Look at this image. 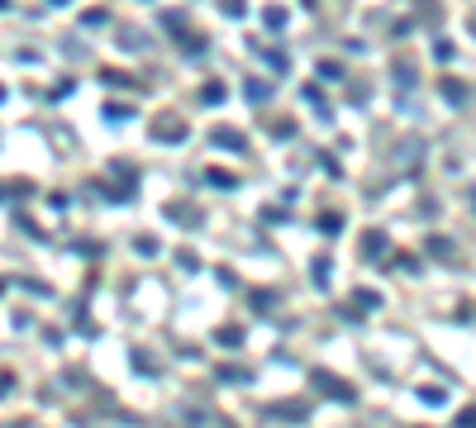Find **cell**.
<instances>
[{
    "label": "cell",
    "instance_id": "7a4b0ae2",
    "mask_svg": "<svg viewBox=\"0 0 476 428\" xmlns=\"http://www.w3.org/2000/svg\"><path fill=\"white\" fill-rule=\"evenodd\" d=\"M5 386H10V376H0V395H5Z\"/></svg>",
    "mask_w": 476,
    "mask_h": 428
},
{
    "label": "cell",
    "instance_id": "6da1fadb",
    "mask_svg": "<svg viewBox=\"0 0 476 428\" xmlns=\"http://www.w3.org/2000/svg\"><path fill=\"white\" fill-rule=\"evenodd\" d=\"M462 428H476V410H472V414H467V419H462Z\"/></svg>",
    "mask_w": 476,
    "mask_h": 428
}]
</instances>
